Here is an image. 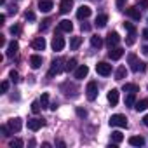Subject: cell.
Returning a JSON list of instances; mask_svg holds the SVG:
<instances>
[{"label":"cell","instance_id":"cell-43","mask_svg":"<svg viewBox=\"0 0 148 148\" xmlns=\"http://www.w3.org/2000/svg\"><path fill=\"white\" fill-rule=\"evenodd\" d=\"M139 7H141V9H146V7H148V0H141V2H139Z\"/></svg>","mask_w":148,"mask_h":148},{"label":"cell","instance_id":"cell-48","mask_svg":"<svg viewBox=\"0 0 148 148\" xmlns=\"http://www.w3.org/2000/svg\"><path fill=\"white\" fill-rule=\"evenodd\" d=\"M117 7H120V9L124 7V0H117Z\"/></svg>","mask_w":148,"mask_h":148},{"label":"cell","instance_id":"cell-25","mask_svg":"<svg viewBox=\"0 0 148 148\" xmlns=\"http://www.w3.org/2000/svg\"><path fill=\"white\" fill-rule=\"evenodd\" d=\"M134 108H136V112H145L148 108V99H141V101L134 103Z\"/></svg>","mask_w":148,"mask_h":148},{"label":"cell","instance_id":"cell-49","mask_svg":"<svg viewBox=\"0 0 148 148\" xmlns=\"http://www.w3.org/2000/svg\"><path fill=\"white\" fill-rule=\"evenodd\" d=\"M0 45H5V38L2 35H0Z\"/></svg>","mask_w":148,"mask_h":148},{"label":"cell","instance_id":"cell-5","mask_svg":"<svg viewBox=\"0 0 148 148\" xmlns=\"http://www.w3.org/2000/svg\"><path fill=\"white\" fill-rule=\"evenodd\" d=\"M96 71L99 73L101 77H108L110 73H112V64H108V63L101 61V63H98V64H96Z\"/></svg>","mask_w":148,"mask_h":148},{"label":"cell","instance_id":"cell-6","mask_svg":"<svg viewBox=\"0 0 148 148\" xmlns=\"http://www.w3.org/2000/svg\"><path fill=\"white\" fill-rule=\"evenodd\" d=\"M120 42V37H119V33L117 32H110L108 35H106V45H108V49H113V47H117V44Z\"/></svg>","mask_w":148,"mask_h":148},{"label":"cell","instance_id":"cell-32","mask_svg":"<svg viewBox=\"0 0 148 148\" xmlns=\"http://www.w3.org/2000/svg\"><path fill=\"white\" fill-rule=\"evenodd\" d=\"M0 132H2V136H5V138H9L12 131H11V127H9V125H2V127H0Z\"/></svg>","mask_w":148,"mask_h":148},{"label":"cell","instance_id":"cell-12","mask_svg":"<svg viewBox=\"0 0 148 148\" xmlns=\"http://www.w3.org/2000/svg\"><path fill=\"white\" fill-rule=\"evenodd\" d=\"M44 124H45V122H44L42 119H32V120H28V129L35 132V131H38Z\"/></svg>","mask_w":148,"mask_h":148},{"label":"cell","instance_id":"cell-37","mask_svg":"<svg viewBox=\"0 0 148 148\" xmlns=\"http://www.w3.org/2000/svg\"><path fill=\"white\" fill-rule=\"evenodd\" d=\"M9 32H11L12 35H19V33H21V26H19V25H14V26H11Z\"/></svg>","mask_w":148,"mask_h":148},{"label":"cell","instance_id":"cell-47","mask_svg":"<svg viewBox=\"0 0 148 148\" xmlns=\"http://www.w3.org/2000/svg\"><path fill=\"white\" fill-rule=\"evenodd\" d=\"M143 124H145V125H146V127H148V113H146V115H145V117H143Z\"/></svg>","mask_w":148,"mask_h":148},{"label":"cell","instance_id":"cell-14","mask_svg":"<svg viewBox=\"0 0 148 148\" xmlns=\"http://www.w3.org/2000/svg\"><path fill=\"white\" fill-rule=\"evenodd\" d=\"M7 125L11 127V131H12V132H19V131H21V127H23L21 119H11V120L7 122Z\"/></svg>","mask_w":148,"mask_h":148},{"label":"cell","instance_id":"cell-9","mask_svg":"<svg viewBox=\"0 0 148 148\" xmlns=\"http://www.w3.org/2000/svg\"><path fill=\"white\" fill-rule=\"evenodd\" d=\"M52 49H54L56 52H59V51L64 49V38H63L61 35H56V37L52 38Z\"/></svg>","mask_w":148,"mask_h":148},{"label":"cell","instance_id":"cell-39","mask_svg":"<svg viewBox=\"0 0 148 148\" xmlns=\"http://www.w3.org/2000/svg\"><path fill=\"white\" fill-rule=\"evenodd\" d=\"M0 91H2V94H5V92L9 91V82H7V80H4L2 84H0Z\"/></svg>","mask_w":148,"mask_h":148},{"label":"cell","instance_id":"cell-1","mask_svg":"<svg viewBox=\"0 0 148 148\" xmlns=\"http://www.w3.org/2000/svg\"><path fill=\"white\" fill-rule=\"evenodd\" d=\"M63 63H64L63 58H56V59L51 63V70H49L47 75H49V77H54V75H58V73H61V70H64Z\"/></svg>","mask_w":148,"mask_h":148},{"label":"cell","instance_id":"cell-16","mask_svg":"<svg viewBox=\"0 0 148 148\" xmlns=\"http://www.w3.org/2000/svg\"><path fill=\"white\" fill-rule=\"evenodd\" d=\"M125 14H127L131 19H134V21H139V19H141V12H139L138 7H129V9L125 11Z\"/></svg>","mask_w":148,"mask_h":148},{"label":"cell","instance_id":"cell-11","mask_svg":"<svg viewBox=\"0 0 148 148\" xmlns=\"http://www.w3.org/2000/svg\"><path fill=\"white\" fill-rule=\"evenodd\" d=\"M124 56V49H120V47H113V49H110V52H108V58L112 59V61H117V59H120Z\"/></svg>","mask_w":148,"mask_h":148},{"label":"cell","instance_id":"cell-31","mask_svg":"<svg viewBox=\"0 0 148 148\" xmlns=\"http://www.w3.org/2000/svg\"><path fill=\"white\" fill-rule=\"evenodd\" d=\"M38 101H40L42 108H47V106H49V94H47V92H44V94L40 96V99H38Z\"/></svg>","mask_w":148,"mask_h":148},{"label":"cell","instance_id":"cell-24","mask_svg":"<svg viewBox=\"0 0 148 148\" xmlns=\"http://www.w3.org/2000/svg\"><path fill=\"white\" fill-rule=\"evenodd\" d=\"M64 70H66V71H75V70H77V59H75V58L68 59L66 64H64Z\"/></svg>","mask_w":148,"mask_h":148},{"label":"cell","instance_id":"cell-10","mask_svg":"<svg viewBox=\"0 0 148 148\" xmlns=\"http://www.w3.org/2000/svg\"><path fill=\"white\" fill-rule=\"evenodd\" d=\"M73 7V0H61V4H59V12L61 14H68Z\"/></svg>","mask_w":148,"mask_h":148},{"label":"cell","instance_id":"cell-23","mask_svg":"<svg viewBox=\"0 0 148 148\" xmlns=\"http://www.w3.org/2000/svg\"><path fill=\"white\" fill-rule=\"evenodd\" d=\"M80 44H82V37H71V40H70V49H71V51H77V49L80 47Z\"/></svg>","mask_w":148,"mask_h":148},{"label":"cell","instance_id":"cell-21","mask_svg":"<svg viewBox=\"0 0 148 148\" xmlns=\"http://www.w3.org/2000/svg\"><path fill=\"white\" fill-rule=\"evenodd\" d=\"M129 145L131 146H143L145 145V138L143 136H131L129 138Z\"/></svg>","mask_w":148,"mask_h":148},{"label":"cell","instance_id":"cell-8","mask_svg":"<svg viewBox=\"0 0 148 148\" xmlns=\"http://www.w3.org/2000/svg\"><path fill=\"white\" fill-rule=\"evenodd\" d=\"M91 12H92V11H91L89 5H80V7L77 9V18H79V19H87V18L91 16Z\"/></svg>","mask_w":148,"mask_h":148},{"label":"cell","instance_id":"cell-40","mask_svg":"<svg viewBox=\"0 0 148 148\" xmlns=\"http://www.w3.org/2000/svg\"><path fill=\"white\" fill-rule=\"evenodd\" d=\"M25 18H26L28 21H35V12H32V11H28V12L25 14Z\"/></svg>","mask_w":148,"mask_h":148},{"label":"cell","instance_id":"cell-44","mask_svg":"<svg viewBox=\"0 0 148 148\" xmlns=\"http://www.w3.org/2000/svg\"><path fill=\"white\" fill-rule=\"evenodd\" d=\"M82 30H84V32H89V30H91V25H87V23H82Z\"/></svg>","mask_w":148,"mask_h":148},{"label":"cell","instance_id":"cell-3","mask_svg":"<svg viewBox=\"0 0 148 148\" xmlns=\"http://www.w3.org/2000/svg\"><path fill=\"white\" fill-rule=\"evenodd\" d=\"M127 59H129V63H131V70H132V71H145V70H146V63L138 61V58H136L134 54H129Z\"/></svg>","mask_w":148,"mask_h":148},{"label":"cell","instance_id":"cell-15","mask_svg":"<svg viewBox=\"0 0 148 148\" xmlns=\"http://www.w3.org/2000/svg\"><path fill=\"white\" fill-rule=\"evenodd\" d=\"M52 7H54L52 0H40V2H38V9H40L42 12H51Z\"/></svg>","mask_w":148,"mask_h":148},{"label":"cell","instance_id":"cell-17","mask_svg":"<svg viewBox=\"0 0 148 148\" xmlns=\"http://www.w3.org/2000/svg\"><path fill=\"white\" fill-rule=\"evenodd\" d=\"M58 30H59V32H66V33H70V32L73 30V25H71V21H68V19H63V21H59V25H58Z\"/></svg>","mask_w":148,"mask_h":148},{"label":"cell","instance_id":"cell-7","mask_svg":"<svg viewBox=\"0 0 148 148\" xmlns=\"http://www.w3.org/2000/svg\"><path fill=\"white\" fill-rule=\"evenodd\" d=\"M87 73H89V66H87V64H80V66H77V70H75V79H77V80H82V79L87 77Z\"/></svg>","mask_w":148,"mask_h":148},{"label":"cell","instance_id":"cell-29","mask_svg":"<svg viewBox=\"0 0 148 148\" xmlns=\"http://www.w3.org/2000/svg\"><path fill=\"white\" fill-rule=\"evenodd\" d=\"M122 139H124V134H122L120 131H113V132H112V141H113V143L119 145V143H122Z\"/></svg>","mask_w":148,"mask_h":148},{"label":"cell","instance_id":"cell-19","mask_svg":"<svg viewBox=\"0 0 148 148\" xmlns=\"http://www.w3.org/2000/svg\"><path fill=\"white\" fill-rule=\"evenodd\" d=\"M30 66H32L33 70H38V68L42 66V56H38V54H33V56L30 58Z\"/></svg>","mask_w":148,"mask_h":148},{"label":"cell","instance_id":"cell-13","mask_svg":"<svg viewBox=\"0 0 148 148\" xmlns=\"http://www.w3.org/2000/svg\"><path fill=\"white\" fill-rule=\"evenodd\" d=\"M45 45H47V44H45V38H44V37H37V38L32 42V47H33L35 51H44Z\"/></svg>","mask_w":148,"mask_h":148},{"label":"cell","instance_id":"cell-51","mask_svg":"<svg viewBox=\"0 0 148 148\" xmlns=\"http://www.w3.org/2000/svg\"><path fill=\"white\" fill-rule=\"evenodd\" d=\"M0 4H2V5H4V4H5V0H0Z\"/></svg>","mask_w":148,"mask_h":148},{"label":"cell","instance_id":"cell-35","mask_svg":"<svg viewBox=\"0 0 148 148\" xmlns=\"http://www.w3.org/2000/svg\"><path fill=\"white\" fill-rule=\"evenodd\" d=\"M40 108H42L40 101H33V103H32V112H33V113H38V112H40Z\"/></svg>","mask_w":148,"mask_h":148},{"label":"cell","instance_id":"cell-28","mask_svg":"<svg viewBox=\"0 0 148 148\" xmlns=\"http://www.w3.org/2000/svg\"><path fill=\"white\" fill-rule=\"evenodd\" d=\"M122 89H124L125 92H138V91H139V86H136V84H129V82H125Z\"/></svg>","mask_w":148,"mask_h":148},{"label":"cell","instance_id":"cell-30","mask_svg":"<svg viewBox=\"0 0 148 148\" xmlns=\"http://www.w3.org/2000/svg\"><path fill=\"white\" fill-rule=\"evenodd\" d=\"M134 103H136V96H134V92H129L125 96V106H134Z\"/></svg>","mask_w":148,"mask_h":148},{"label":"cell","instance_id":"cell-20","mask_svg":"<svg viewBox=\"0 0 148 148\" xmlns=\"http://www.w3.org/2000/svg\"><path fill=\"white\" fill-rule=\"evenodd\" d=\"M108 103L112 106H117V103H119V89H112L108 92Z\"/></svg>","mask_w":148,"mask_h":148},{"label":"cell","instance_id":"cell-2","mask_svg":"<svg viewBox=\"0 0 148 148\" xmlns=\"http://www.w3.org/2000/svg\"><path fill=\"white\" fill-rule=\"evenodd\" d=\"M108 122H110L112 127H127V119H125V115H122V113L112 115Z\"/></svg>","mask_w":148,"mask_h":148},{"label":"cell","instance_id":"cell-18","mask_svg":"<svg viewBox=\"0 0 148 148\" xmlns=\"http://www.w3.org/2000/svg\"><path fill=\"white\" fill-rule=\"evenodd\" d=\"M106 23H108V16H106V14H98L96 21H94V26H96V28H105Z\"/></svg>","mask_w":148,"mask_h":148},{"label":"cell","instance_id":"cell-36","mask_svg":"<svg viewBox=\"0 0 148 148\" xmlns=\"http://www.w3.org/2000/svg\"><path fill=\"white\" fill-rule=\"evenodd\" d=\"M124 28H125L129 33H136V28H134V25H132V23H124Z\"/></svg>","mask_w":148,"mask_h":148},{"label":"cell","instance_id":"cell-22","mask_svg":"<svg viewBox=\"0 0 148 148\" xmlns=\"http://www.w3.org/2000/svg\"><path fill=\"white\" fill-rule=\"evenodd\" d=\"M18 49H19L18 42H16V40H12V42H11V44L7 45V56H9V58H12V56H14V54L18 52Z\"/></svg>","mask_w":148,"mask_h":148},{"label":"cell","instance_id":"cell-26","mask_svg":"<svg viewBox=\"0 0 148 148\" xmlns=\"http://www.w3.org/2000/svg\"><path fill=\"white\" fill-rule=\"evenodd\" d=\"M125 75H127L125 66H119V68H117V73H115V79H117V80H122V79H125Z\"/></svg>","mask_w":148,"mask_h":148},{"label":"cell","instance_id":"cell-4","mask_svg":"<svg viewBox=\"0 0 148 148\" xmlns=\"http://www.w3.org/2000/svg\"><path fill=\"white\" fill-rule=\"evenodd\" d=\"M86 96H87L89 101H94V99L98 98V82L91 80V82L87 84V87H86Z\"/></svg>","mask_w":148,"mask_h":148},{"label":"cell","instance_id":"cell-50","mask_svg":"<svg viewBox=\"0 0 148 148\" xmlns=\"http://www.w3.org/2000/svg\"><path fill=\"white\" fill-rule=\"evenodd\" d=\"M143 54H145V56H148V45H145V47H143Z\"/></svg>","mask_w":148,"mask_h":148},{"label":"cell","instance_id":"cell-46","mask_svg":"<svg viewBox=\"0 0 148 148\" xmlns=\"http://www.w3.org/2000/svg\"><path fill=\"white\" fill-rule=\"evenodd\" d=\"M141 35H143V38H145V40H148V28H146V30H143V33H141Z\"/></svg>","mask_w":148,"mask_h":148},{"label":"cell","instance_id":"cell-34","mask_svg":"<svg viewBox=\"0 0 148 148\" xmlns=\"http://www.w3.org/2000/svg\"><path fill=\"white\" fill-rule=\"evenodd\" d=\"M9 77H11V82H19V75H18V71L16 70H11V73H9Z\"/></svg>","mask_w":148,"mask_h":148},{"label":"cell","instance_id":"cell-38","mask_svg":"<svg viewBox=\"0 0 148 148\" xmlns=\"http://www.w3.org/2000/svg\"><path fill=\"white\" fill-rule=\"evenodd\" d=\"M134 42H136V33H129V37H127L125 44H127V45H132Z\"/></svg>","mask_w":148,"mask_h":148},{"label":"cell","instance_id":"cell-45","mask_svg":"<svg viewBox=\"0 0 148 148\" xmlns=\"http://www.w3.org/2000/svg\"><path fill=\"white\" fill-rule=\"evenodd\" d=\"M9 12H11V14H16V12H18V7H16V5H12V7L9 9Z\"/></svg>","mask_w":148,"mask_h":148},{"label":"cell","instance_id":"cell-41","mask_svg":"<svg viewBox=\"0 0 148 148\" xmlns=\"http://www.w3.org/2000/svg\"><path fill=\"white\" fill-rule=\"evenodd\" d=\"M77 115H79L80 119H84V117H87V112H86L84 108H77Z\"/></svg>","mask_w":148,"mask_h":148},{"label":"cell","instance_id":"cell-33","mask_svg":"<svg viewBox=\"0 0 148 148\" xmlns=\"http://www.w3.org/2000/svg\"><path fill=\"white\" fill-rule=\"evenodd\" d=\"M9 146H11V148H21V146H23V141L16 138V139H12V141L9 143Z\"/></svg>","mask_w":148,"mask_h":148},{"label":"cell","instance_id":"cell-42","mask_svg":"<svg viewBox=\"0 0 148 148\" xmlns=\"http://www.w3.org/2000/svg\"><path fill=\"white\" fill-rule=\"evenodd\" d=\"M49 23H51V19H49V18H47V19H44V21H42V25H40V30H45V28L49 26Z\"/></svg>","mask_w":148,"mask_h":148},{"label":"cell","instance_id":"cell-27","mask_svg":"<svg viewBox=\"0 0 148 148\" xmlns=\"http://www.w3.org/2000/svg\"><path fill=\"white\" fill-rule=\"evenodd\" d=\"M91 45H92L94 49H99V47L103 45V38H101V37H98V35L91 37Z\"/></svg>","mask_w":148,"mask_h":148}]
</instances>
